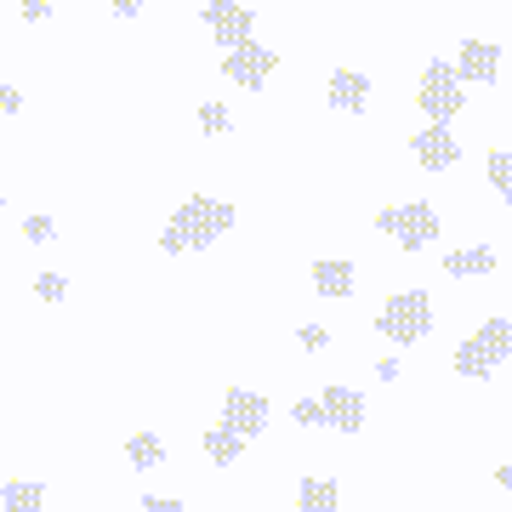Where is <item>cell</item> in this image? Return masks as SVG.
<instances>
[{
    "label": "cell",
    "mask_w": 512,
    "mask_h": 512,
    "mask_svg": "<svg viewBox=\"0 0 512 512\" xmlns=\"http://www.w3.org/2000/svg\"><path fill=\"white\" fill-rule=\"evenodd\" d=\"M205 456L217 461V467H234V461L245 456V439H239L234 427H211V433H205Z\"/></svg>",
    "instance_id": "obj_17"
},
{
    "label": "cell",
    "mask_w": 512,
    "mask_h": 512,
    "mask_svg": "<svg viewBox=\"0 0 512 512\" xmlns=\"http://www.w3.org/2000/svg\"><path fill=\"white\" fill-rule=\"evenodd\" d=\"M228 126H234V120H228L222 103H200V131H205V137H222Z\"/></svg>",
    "instance_id": "obj_21"
},
{
    "label": "cell",
    "mask_w": 512,
    "mask_h": 512,
    "mask_svg": "<svg viewBox=\"0 0 512 512\" xmlns=\"http://www.w3.org/2000/svg\"><path fill=\"white\" fill-rule=\"evenodd\" d=\"M126 461L137 467V473H154V467L165 461V439H160V433H131V439H126Z\"/></svg>",
    "instance_id": "obj_16"
},
{
    "label": "cell",
    "mask_w": 512,
    "mask_h": 512,
    "mask_svg": "<svg viewBox=\"0 0 512 512\" xmlns=\"http://www.w3.org/2000/svg\"><path fill=\"white\" fill-rule=\"evenodd\" d=\"M23 18H29V23L52 18V0H23Z\"/></svg>",
    "instance_id": "obj_27"
},
{
    "label": "cell",
    "mask_w": 512,
    "mask_h": 512,
    "mask_svg": "<svg viewBox=\"0 0 512 512\" xmlns=\"http://www.w3.org/2000/svg\"><path fill=\"white\" fill-rule=\"evenodd\" d=\"M495 484H501V490H507V495H512V456H507V461H501V473H495Z\"/></svg>",
    "instance_id": "obj_29"
},
{
    "label": "cell",
    "mask_w": 512,
    "mask_h": 512,
    "mask_svg": "<svg viewBox=\"0 0 512 512\" xmlns=\"http://www.w3.org/2000/svg\"><path fill=\"white\" fill-rule=\"evenodd\" d=\"M296 342H302L308 353H319V348H330V330L325 325H302V330H296Z\"/></svg>",
    "instance_id": "obj_24"
},
{
    "label": "cell",
    "mask_w": 512,
    "mask_h": 512,
    "mask_svg": "<svg viewBox=\"0 0 512 512\" xmlns=\"http://www.w3.org/2000/svg\"><path fill=\"white\" fill-rule=\"evenodd\" d=\"M143 12V0H114V18H137Z\"/></svg>",
    "instance_id": "obj_28"
},
{
    "label": "cell",
    "mask_w": 512,
    "mask_h": 512,
    "mask_svg": "<svg viewBox=\"0 0 512 512\" xmlns=\"http://www.w3.org/2000/svg\"><path fill=\"white\" fill-rule=\"evenodd\" d=\"M484 177H490L495 200L512 211V154H490V160H484Z\"/></svg>",
    "instance_id": "obj_18"
},
{
    "label": "cell",
    "mask_w": 512,
    "mask_h": 512,
    "mask_svg": "<svg viewBox=\"0 0 512 512\" xmlns=\"http://www.w3.org/2000/svg\"><path fill=\"white\" fill-rule=\"evenodd\" d=\"M325 416H330V427H336V433H359V427H365V399H359L353 387L330 382L325 387Z\"/></svg>",
    "instance_id": "obj_11"
},
{
    "label": "cell",
    "mask_w": 512,
    "mask_h": 512,
    "mask_svg": "<svg viewBox=\"0 0 512 512\" xmlns=\"http://www.w3.org/2000/svg\"><path fill=\"white\" fill-rule=\"evenodd\" d=\"M353 285H359V268H353V262H336V256L313 262V291H319V296L342 302V296H353Z\"/></svg>",
    "instance_id": "obj_12"
},
{
    "label": "cell",
    "mask_w": 512,
    "mask_h": 512,
    "mask_svg": "<svg viewBox=\"0 0 512 512\" xmlns=\"http://www.w3.org/2000/svg\"><path fill=\"white\" fill-rule=\"evenodd\" d=\"M137 512H183V501H171V495H143Z\"/></svg>",
    "instance_id": "obj_25"
},
{
    "label": "cell",
    "mask_w": 512,
    "mask_h": 512,
    "mask_svg": "<svg viewBox=\"0 0 512 512\" xmlns=\"http://www.w3.org/2000/svg\"><path fill=\"white\" fill-rule=\"evenodd\" d=\"M410 154L421 160V171H450V165L461 160L456 137H450V126H421L416 137H410Z\"/></svg>",
    "instance_id": "obj_9"
},
{
    "label": "cell",
    "mask_w": 512,
    "mask_h": 512,
    "mask_svg": "<svg viewBox=\"0 0 512 512\" xmlns=\"http://www.w3.org/2000/svg\"><path fill=\"white\" fill-rule=\"evenodd\" d=\"M444 274L450 279H484V274H495V251L490 245H461V251L444 256Z\"/></svg>",
    "instance_id": "obj_14"
},
{
    "label": "cell",
    "mask_w": 512,
    "mask_h": 512,
    "mask_svg": "<svg viewBox=\"0 0 512 512\" xmlns=\"http://www.w3.org/2000/svg\"><path fill=\"white\" fill-rule=\"evenodd\" d=\"M279 57L262 46V40H245V46H234V52L222 57V74L234 80V86H245V92H262L268 86V74H274Z\"/></svg>",
    "instance_id": "obj_6"
},
{
    "label": "cell",
    "mask_w": 512,
    "mask_h": 512,
    "mask_svg": "<svg viewBox=\"0 0 512 512\" xmlns=\"http://www.w3.org/2000/svg\"><path fill=\"white\" fill-rule=\"evenodd\" d=\"M291 421H296V427H330L325 399H296V404H291Z\"/></svg>",
    "instance_id": "obj_20"
},
{
    "label": "cell",
    "mask_w": 512,
    "mask_h": 512,
    "mask_svg": "<svg viewBox=\"0 0 512 512\" xmlns=\"http://www.w3.org/2000/svg\"><path fill=\"white\" fill-rule=\"evenodd\" d=\"M205 23H211V35H217L222 52H234V46H245L256 29V18L239 6V0H205Z\"/></svg>",
    "instance_id": "obj_8"
},
{
    "label": "cell",
    "mask_w": 512,
    "mask_h": 512,
    "mask_svg": "<svg viewBox=\"0 0 512 512\" xmlns=\"http://www.w3.org/2000/svg\"><path fill=\"white\" fill-rule=\"evenodd\" d=\"M222 427H234L239 439H256L268 427V399L251 393V387H228L222 393Z\"/></svg>",
    "instance_id": "obj_7"
},
{
    "label": "cell",
    "mask_w": 512,
    "mask_h": 512,
    "mask_svg": "<svg viewBox=\"0 0 512 512\" xmlns=\"http://www.w3.org/2000/svg\"><path fill=\"white\" fill-rule=\"evenodd\" d=\"M234 205L228 200H183L177 205V217L165 222V234H160V245L171 256L177 251H205V245H217L228 228H234Z\"/></svg>",
    "instance_id": "obj_1"
},
{
    "label": "cell",
    "mask_w": 512,
    "mask_h": 512,
    "mask_svg": "<svg viewBox=\"0 0 512 512\" xmlns=\"http://www.w3.org/2000/svg\"><path fill=\"white\" fill-rule=\"evenodd\" d=\"M40 501H46V490H40V484H6L0 512H40Z\"/></svg>",
    "instance_id": "obj_19"
},
{
    "label": "cell",
    "mask_w": 512,
    "mask_h": 512,
    "mask_svg": "<svg viewBox=\"0 0 512 512\" xmlns=\"http://www.w3.org/2000/svg\"><path fill=\"white\" fill-rule=\"evenodd\" d=\"M365 103H370V80L359 69H336V74H330V109L359 114Z\"/></svg>",
    "instance_id": "obj_13"
},
{
    "label": "cell",
    "mask_w": 512,
    "mask_h": 512,
    "mask_svg": "<svg viewBox=\"0 0 512 512\" xmlns=\"http://www.w3.org/2000/svg\"><path fill=\"white\" fill-rule=\"evenodd\" d=\"M376 228L393 234L404 251H421V245H439V211L427 200H404V205H387L376 211Z\"/></svg>",
    "instance_id": "obj_4"
},
{
    "label": "cell",
    "mask_w": 512,
    "mask_h": 512,
    "mask_svg": "<svg viewBox=\"0 0 512 512\" xmlns=\"http://www.w3.org/2000/svg\"><path fill=\"white\" fill-rule=\"evenodd\" d=\"M0 495H6V484H0Z\"/></svg>",
    "instance_id": "obj_30"
},
{
    "label": "cell",
    "mask_w": 512,
    "mask_h": 512,
    "mask_svg": "<svg viewBox=\"0 0 512 512\" xmlns=\"http://www.w3.org/2000/svg\"><path fill=\"white\" fill-rule=\"evenodd\" d=\"M35 291H40V302H63V296H69V279L63 274H40Z\"/></svg>",
    "instance_id": "obj_22"
},
{
    "label": "cell",
    "mask_w": 512,
    "mask_h": 512,
    "mask_svg": "<svg viewBox=\"0 0 512 512\" xmlns=\"http://www.w3.org/2000/svg\"><path fill=\"white\" fill-rule=\"evenodd\" d=\"M507 359H512V319H484V325L456 348V370L467 382L495 376V365H507Z\"/></svg>",
    "instance_id": "obj_2"
},
{
    "label": "cell",
    "mask_w": 512,
    "mask_h": 512,
    "mask_svg": "<svg viewBox=\"0 0 512 512\" xmlns=\"http://www.w3.org/2000/svg\"><path fill=\"white\" fill-rule=\"evenodd\" d=\"M296 512H336V478H302L296 490Z\"/></svg>",
    "instance_id": "obj_15"
},
{
    "label": "cell",
    "mask_w": 512,
    "mask_h": 512,
    "mask_svg": "<svg viewBox=\"0 0 512 512\" xmlns=\"http://www.w3.org/2000/svg\"><path fill=\"white\" fill-rule=\"evenodd\" d=\"M23 109V92L18 86H0V114H18Z\"/></svg>",
    "instance_id": "obj_26"
},
{
    "label": "cell",
    "mask_w": 512,
    "mask_h": 512,
    "mask_svg": "<svg viewBox=\"0 0 512 512\" xmlns=\"http://www.w3.org/2000/svg\"><path fill=\"white\" fill-rule=\"evenodd\" d=\"M495 69H501V46H490V40H461V52H456L461 86H467V80H473V86H495Z\"/></svg>",
    "instance_id": "obj_10"
},
{
    "label": "cell",
    "mask_w": 512,
    "mask_h": 512,
    "mask_svg": "<svg viewBox=\"0 0 512 512\" xmlns=\"http://www.w3.org/2000/svg\"><path fill=\"white\" fill-rule=\"evenodd\" d=\"M23 234L35 239V245H46V239H57V222H52V217H40V211H35V217L23 222Z\"/></svg>",
    "instance_id": "obj_23"
},
{
    "label": "cell",
    "mask_w": 512,
    "mask_h": 512,
    "mask_svg": "<svg viewBox=\"0 0 512 512\" xmlns=\"http://www.w3.org/2000/svg\"><path fill=\"white\" fill-rule=\"evenodd\" d=\"M336 512H342V507H336Z\"/></svg>",
    "instance_id": "obj_31"
},
{
    "label": "cell",
    "mask_w": 512,
    "mask_h": 512,
    "mask_svg": "<svg viewBox=\"0 0 512 512\" xmlns=\"http://www.w3.org/2000/svg\"><path fill=\"white\" fill-rule=\"evenodd\" d=\"M416 97H421V109H427V120H433V126H450V120L467 109L456 63H427V69H421V92Z\"/></svg>",
    "instance_id": "obj_5"
},
{
    "label": "cell",
    "mask_w": 512,
    "mask_h": 512,
    "mask_svg": "<svg viewBox=\"0 0 512 512\" xmlns=\"http://www.w3.org/2000/svg\"><path fill=\"white\" fill-rule=\"evenodd\" d=\"M376 330H382L387 342H399V348H416L421 336L433 330V302H427V291L387 296L382 313H376Z\"/></svg>",
    "instance_id": "obj_3"
}]
</instances>
